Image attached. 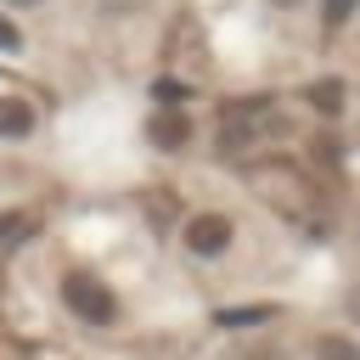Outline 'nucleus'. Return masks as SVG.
Instances as JSON below:
<instances>
[{"label":"nucleus","instance_id":"f257e3e1","mask_svg":"<svg viewBox=\"0 0 360 360\" xmlns=\"http://www.w3.org/2000/svg\"><path fill=\"white\" fill-rule=\"evenodd\" d=\"M56 304H62L79 326H90V332H112V326L124 321L118 287H112L101 270H84V264H68V270L56 276Z\"/></svg>","mask_w":360,"mask_h":360},{"label":"nucleus","instance_id":"f03ea898","mask_svg":"<svg viewBox=\"0 0 360 360\" xmlns=\"http://www.w3.org/2000/svg\"><path fill=\"white\" fill-rule=\"evenodd\" d=\"M174 242H180L186 259L214 264V259H225L236 248V214H225V208H191L180 219V231H174Z\"/></svg>","mask_w":360,"mask_h":360},{"label":"nucleus","instance_id":"7ed1b4c3","mask_svg":"<svg viewBox=\"0 0 360 360\" xmlns=\"http://www.w3.org/2000/svg\"><path fill=\"white\" fill-rule=\"evenodd\" d=\"M39 135V101L22 90H0V146L34 141Z\"/></svg>","mask_w":360,"mask_h":360},{"label":"nucleus","instance_id":"20e7f679","mask_svg":"<svg viewBox=\"0 0 360 360\" xmlns=\"http://www.w3.org/2000/svg\"><path fill=\"white\" fill-rule=\"evenodd\" d=\"M191 135H197V124H191V112L186 107H158L152 118H146V141L158 146V152H186L191 146Z\"/></svg>","mask_w":360,"mask_h":360},{"label":"nucleus","instance_id":"39448f33","mask_svg":"<svg viewBox=\"0 0 360 360\" xmlns=\"http://www.w3.org/2000/svg\"><path fill=\"white\" fill-rule=\"evenodd\" d=\"M298 101H304L315 118H343V112H349V84H343L338 73H321V79H309V84L298 90Z\"/></svg>","mask_w":360,"mask_h":360},{"label":"nucleus","instance_id":"423d86ee","mask_svg":"<svg viewBox=\"0 0 360 360\" xmlns=\"http://www.w3.org/2000/svg\"><path fill=\"white\" fill-rule=\"evenodd\" d=\"M304 360H360V332L354 326H315L304 343Z\"/></svg>","mask_w":360,"mask_h":360},{"label":"nucleus","instance_id":"0eeeda50","mask_svg":"<svg viewBox=\"0 0 360 360\" xmlns=\"http://www.w3.org/2000/svg\"><path fill=\"white\" fill-rule=\"evenodd\" d=\"M354 11H360V0H321V28L338 34V28L354 22Z\"/></svg>","mask_w":360,"mask_h":360},{"label":"nucleus","instance_id":"6e6552de","mask_svg":"<svg viewBox=\"0 0 360 360\" xmlns=\"http://www.w3.org/2000/svg\"><path fill=\"white\" fill-rule=\"evenodd\" d=\"M22 45H28V34L17 28V11L0 6V51H6V56H22Z\"/></svg>","mask_w":360,"mask_h":360},{"label":"nucleus","instance_id":"1a4fd4ad","mask_svg":"<svg viewBox=\"0 0 360 360\" xmlns=\"http://www.w3.org/2000/svg\"><path fill=\"white\" fill-rule=\"evenodd\" d=\"M28 231H34V219H28V214H17V208H11V214H0V248H6V242H17V236H28Z\"/></svg>","mask_w":360,"mask_h":360},{"label":"nucleus","instance_id":"9d476101","mask_svg":"<svg viewBox=\"0 0 360 360\" xmlns=\"http://www.w3.org/2000/svg\"><path fill=\"white\" fill-rule=\"evenodd\" d=\"M129 6H141V0H101V11H107V17H129Z\"/></svg>","mask_w":360,"mask_h":360},{"label":"nucleus","instance_id":"9b49d317","mask_svg":"<svg viewBox=\"0 0 360 360\" xmlns=\"http://www.w3.org/2000/svg\"><path fill=\"white\" fill-rule=\"evenodd\" d=\"M343 309H349V321H343V326H354V332H360V287L349 292V304H343Z\"/></svg>","mask_w":360,"mask_h":360},{"label":"nucleus","instance_id":"f8f14e48","mask_svg":"<svg viewBox=\"0 0 360 360\" xmlns=\"http://www.w3.org/2000/svg\"><path fill=\"white\" fill-rule=\"evenodd\" d=\"M34 6H45V0H6V11H34Z\"/></svg>","mask_w":360,"mask_h":360},{"label":"nucleus","instance_id":"ddd939ff","mask_svg":"<svg viewBox=\"0 0 360 360\" xmlns=\"http://www.w3.org/2000/svg\"><path fill=\"white\" fill-rule=\"evenodd\" d=\"M281 6H298V0H281Z\"/></svg>","mask_w":360,"mask_h":360}]
</instances>
